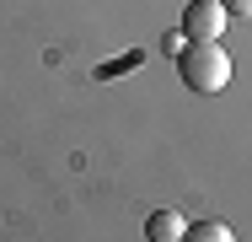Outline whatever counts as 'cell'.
<instances>
[{"label":"cell","instance_id":"5b68a950","mask_svg":"<svg viewBox=\"0 0 252 242\" xmlns=\"http://www.w3.org/2000/svg\"><path fill=\"white\" fill-rule=\"evenodd\" d=\"M225 5V16H252V0H220Z\"/></svg>","mask_w":252,"mask_h":242},{"label":"cell","instance_id":"277c9868","mask_svg":"<svg viewBox=\"0 0 252 242\" xmlns=\"http://www.w3.org/2000/svg\"><path fill=\"white\" fill-rule=\"evenodd\" d=\"M183 226H188V221H183L177 210H156L151 221H145V242H177Z\"/></svg>","mask_w":252,"mask_h":242},{"label":"cell","instance_id":"7a4b0ae2","mask_svg":"<svg viewBox=\"0 0 252 242\" xmlns=\"http://www.w3.org/2000/svg\"><path fill=\"white\" fill-rule=\"evenodd\" d=\"M225 5L220 0H188V11H183V38L188 43H220V33H225Z\"/></svg>","mask_w":252,"mask_h":242},{"label":"cell","instance_id":"6da1fadb","mask_svg":"<svg viewBox=\"0 0 252 242\" xmlns=\"http://www.w3.org/2000/svg\"><path fill=\"white\" fill-rule=\"evenodd\" d=\"M177 76H183V86L199 97H215L231 86V54L220 43H183L177 54Z\"/></svg>","mask_w":252,"mask_h":242},{"label":"cell","instance_id":"3957f363","mask_svg":"<svg viewBox=\"0 0 252 242\" xmlns=\"http://www.w3.org/2000/svg\"><path fill=\"white\" fill-rule=\"evenodd\" d=\"M177 242H236V232H231L225 221H215V215H204V221H188Z\"/></svg>","mask_w":252,"mask_h":242}]
</instances>
